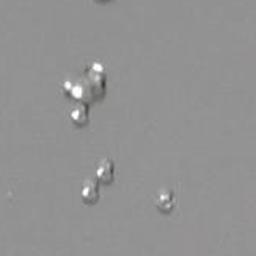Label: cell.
Returning <instances> with one entry per match:
<instances>
[{
	"instance_id": "cell-1",
	"label": "cell",
	"mask_w": 256,
	"mask_h": 256,
	"mask_svg": "<svg viewBox=\"0 0 256 256\" xmlns=\"http://www.w3.org/2000/svg\"><path fill=\"white\" fill-rule=\"evenodd\" d=\"M115 178V164L110 159H102L96 166V180L102 184L112 182Z\"/></svg>"
},
{
	"instance_id": "cell-2",
	"label": "cell",
	"mask_w": 256,
	"mask_h": 256,
	"mask_svg": "<svg viewBox=\"0 0 256 256\" xmlns=\"http://www.w3.org/2000/svg\"><path fill=\"white\" fill-rule=\"evenodd\" d=\"M156 206L162 212H170V210L176 206V195L170 188H164L156 196Z\"/></svg>"
},
{
	"instance_id": "cell-3",
	"label": "cell",
	"mask_w": 256,
	"mask_h": 256,
	"mask_svg": "<svg viewBox=\"0 0 256 256\" xmlns=\"http://www.w3.org/2000/svg\"><path fill=\"white\" fill-rule=\"evenodd\" d=\"M80 195L85 203H94L99 198V182L93 180H86L80 187Z\"/></svg>"
},
{
	"instance_id": "cell-4",
	"label": "cell",
	"mask_w": 256,
	"mask_h": 256,
	"mask_svg": "<svg viewBox=\"0 0 256 256\" xmlns=\"http://www.w3.org/2000/svg\"><path fill=\"white\" fill-rule=\"evenodd\" d=\"M71 120H72V123L76 124H85L86 121H88V112H86V107L85 106H79V107H76L71 110Z\"/></svg>"
},
{
	"instance_id": "cell-5",
	"label": "cell",
	"mask_w": 256,
	"mask_h": 256,
	"mask_svg": "<svg viewBox=\"0 0 256 256\" xmlns=\"http://www.w3.org/2000/svg\"><path fill=\"white\" fill-rule=\"evenodd\" d=\"M98 2H108V0H98Z\"/></svg>"
}]
</instances>
